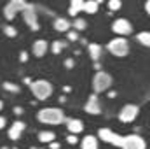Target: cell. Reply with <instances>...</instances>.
Wrapping results in <instances>:
<instances>
[{"label":"cell","instance_id":"27","mask_svg":"<svg viewBox=\"0 0 150 149\" xmlns=\"http://www.w3.org/2000/svg\"><path fill=\"white\" fill-rule=\"evenodd\" d=\"M12 126H14V128H18L19 132H25V130H26V125H25L23 121H14V125H12Z\"/></svg>","mask_w":150,"mask_h":149},{"label":"cell","instance_id":"5","mask_svg":"<svg viewBox=\"0 0 150 149\" xmlns=\"http://www.w3.org/2000/svg\"><path fill=\"white\" fill-rule=\"evenodd\" d=\"M120 149H147V142H145L143 137H140L136 133H131V135L124 137V142H122Z\"/></svg>","mask_w":150,"mask_h":149},{"label":"cell","instance_id":"17","mask_svg":"<svg viewBox=\"0 0 150 149\" xmlns=\"http://www.w3.org/2000/svg\"><path fill=\"white\" fill-rule=\"evenodd\" d=\"M87 49H89V56H91L94 62H98L100 56H101V46H100V44H89Z\"/></svg>","mask_w":150,"mask_h":149},{"label":"cell","instance_id":"2","mask_svg":"<svg viewBox=\"0 0 150 149\" xmlns=\"http://www.w3.org/2000/svg\"><path fill=\"white\" fill-rule=\"evenodd\" d=\"M32 93L35 95L37 100H47L51 95H52V84L45 79H38V81H33L32 82Z\"/></svg>","mask_w":150,"mask_h":149},{"label":"cell","instance_id":"36","mask_svg":"<svg viewBox=\"0 0 150 149\" xmlns=\"http://www.w3.org/2000/svg\"><path fill=\"white\" fill-rule=\"evenodd\" d=\"M145 11L149 12V16H150V0H149V2H147V4H145Z\"/></svg>","mask_w":150,"mask_h":149},{"label":"cell","instance_id":"10","mask_svg":"<svg viewBox=\"0 0 150 149\" xmlns=\"http://www.w3.org/2000/svg\"><path fill=\"white\" fill-rule=\"evenodd\" d=\"M23 16H25V23L32 28V30H38V19H37V12H35V7L32 4L26 5V9L23 11Z\"/></svg>","mask_w":150,"mask_h":149},{"label":"cell","instance_id":"21","mask_svg":"<svg viewBox=\"0 0 150 149\" xmlns=\"http://www.w3.org/2000/svg\"><path fill=\"white\" fill-rule=\"evenodd\" d=\"M63 47H67V42H63V40H56V42H52V53L54 54H59L61 51H63Z\"/></svg>","mask_w":150,"mask_h":149},{"label":"cell","instance_id":"30","mask_svg":"<svg viewBox=\"0 0 150 149\" xmlns=\"http://www.w3.org/2000/svg\"><path fill=\"white\" fill-rule=\"evenodd\" d=\"M68 40H72V42L79 40V35H77V32H68Z\"/></svg>","mask_w":150,"mask_h":149},{"label":"cell","instance_id":"14","mask_svg":"<svg viewBox=\"0 0 150 149\" xmlns=\"http://www.w3.org/2000/svg\"><path fill=\"white\" fill-rule=\"evenodd\" d=\"M67 128H68V132H70L72 135H77V133H80V132L84 130V125H82L80 119H70Z\"/></svg>","mask_w":150,"mask_h":149},{"label":"cell","instance_id":"28","mask_svg":"<svg viewBox=\"0 0 150 149\" xmlns=\"http://www.w3.org/2000/svg\"><path fill=\"white\" fill-rule=\"evenodd\" d=\"M67 140H68V144H72V146H74V144H77V142H79V139H77L75 135H72V133H70V135L67 137Z\"/></svg>","mask_w":150,"mask_h":149},{"label":"cell","instance_id":"8","mask_svg":"<svg viewBox=\"0 0 150 149\" xmlns=\"http://www.w3.org/2000/svg\"><path fill=\"white\" fill-rule=\"evenodd\" d=\"M26 2H23V0H12L11 4H7L5 5V9H4V16H5V19H14L16 18V14L19 12V11H25L26 9Z\"/></svg>","mask_w":150,"mask_h":149},{"label":"cell","instance_id":"20","mask_svg":"<svg viewBox=\"0 0 150 149\" xmlns=\"http://www.w3.org/2000/svg\"><path fill=\"white\" fill-rule=\"evenodd\" d=\"M136 40H138L140 44L150 47V32H140V34L136 35Z\"/></svg>","mask_w":150,"mask_h":149},{"label":"cell","instance_id":"11","mask_svg":"<svg viewBox=\"0 0 150 149\" xmlns=\"http://www.w3.org/2000/svg\"><path fill=\"white\" fill-rule=\"evenodd\" d=\"M84 111L89 112V114H100V112H101V109H100V104H98V97H96V93L89 97L87 104L84 105Z\"/></svg>","mask_w":150,"mask_h":149},{"label":"cell","instance_id":"19","mask_svg":"<svg viewBox=\"0 0 150 149\" xmlns=\"http://www.w3.org/2000/svg\"><path fill=\"white\" fill-rule=\"evenodd\" d=\"M84 9V2L82 0H74L72 2V5H70V9H68V14H72V16H75L79 11H82Z\"/></svg>","mask_w":150,"mask_h":149},{"label":"cell","instance_id":"18","mask_svg":"<svg viewBox=\"0 0 150 149\" xmlns=\"http://www.w3.org/2000/svg\"><path fill=\"white\" fill-rule=\"evenodd\" d=\"M98 7H100V4L96 0H87V2H84V9L82 11H86L87 14H96Z\"/></svg>","mask_w":150,"mask_h":149},{"label":"cell","instance_id":"40","mask_svg":"<svg viewBox=\"0 0 150 149\" xmlns=\"http://www.w3.org/2000/svg\"><path fill=\"white\" fill-rule=\"evenodd\" d=\"M14 149H16V148H14Z\"/></svg>","mask_w":150,"mask_h":149},{"label":"cell","instance_id":"7","mask_svg":"<svg viewBox=\"0 0 150 149\" xmlns=\"http://www.w3.org/2000/svg\"><path fill=\"white\" fill-rule=\"evenodd\" d=\"M98 137H100L101 140L108 142V144H113V146H117V148H122V142H124V137H122V135L115 133V132L108 130V128H101V130L98 132Z\"/></svg>","mask_w":150,"mask_h":149},{"label":"cell","instance_id":"15","mask_svg":"<svg viewBox=\"0 0 150 149\" xmlns=\"http://www.w3.org/2000/svg\"><path fill=\"white\" fill-rule=\"evenodd\" d=\"M54 28H56L58 32H68L70 21L65 19V18H56V19H54Z\"/></svg>","mask_w":150,"mask_h":149},{"label":"cell","instance_id":"24","mask_svg":"<svg viewBox=\"0 0 150 149\" xmlns=\"http://www.w3.org/2000/svg\"><path fill=\"white\" fill-rule=\"evenodd\" d=\"M86 27H87V23H86V19H82V18H77L74 21L75 30H86Z\"/></svg>","mask_w":150,"mask_h":149},{"label":"cell","instance_id":"13","mask_svg":"<svg viewBox=\"0 0 150 149\" xmlns=\"http://www.w3.org/2000/svg\"><path fill=\"white\" fill-rule=\"evenodd\" d=\"M82 149H98V139L94 135H86L80 142Z\"/></svg>","mask_w":150,"mask_h":149},{"label":"cell","instance_id":"23","mask_svg":"<svg viewBox=\"0 0 150 149\" xmlns=\"http://www.w3.org/2000/svg\"><path fill=\"white\" fill-rule=\"evenodd\" d=\"M21 133H23V132H19L18 128H14V126H11V130H9V139H11V140H19V137H21Z\"/></svg>","mask_w":150,"mask_h":149},{"label":"cell","instance_id":"31","mask_svg":"<svg viewBox=\"0 0 150 149\" xmlns=\"http://www.w3.org/2000/svg\"><path fill=\"white\" fill-rule=\"evenodd\" d=\"M19 60H21L23 63L28 62V53H26V51H21V53H19Z\"/></svg>","mask_w":150,"mask_h":149},{"label":"cell","instance_id":"3","mask_svg":"<svg viewBox=\"0 0 150 149\" xmlns=\"http://www.w3.org/2000/svg\"><path fill=\"white\" fill-rule=\"evenodd\" d=\"M107 47H108V51L112 53L113 56H117V58H124V56H127V53H129V42L124 37L112 39Z\"/></svg>","mask_w":150,"mask_h":149},{"label":"cell","instance_id":"32","mask_svg":"<svg viewBox=\"0 0 150 149\" xmlns=\"http://www.w3.org/2000/svg\"><path fill=\"white\" fill-rule=\"evenodd\" d=\"M5 123H7V119H5L4 116H0V130H2L4 126H5Z\"/></svg>","mask_w":150,"mask_h":149},{"label":"cell","instance_id":"33","mask_svg":"<svg viewBox=\"0 0 150 149\" xmlns=\"http://www.w3.org/2000/svg\"><path fill=\"white\" fill-rule=\"evenodd\" d=\"M14 114H16V116H21V114H23V109H21V107H14Z\"/></svg>","mask_w":150,"mask_h":149},{"label":"cell","instance_id":"29","mask_svg":"<svg viewBox=\"0 0 150 149\" xmlns=\"http://www.w3.org/2000/svg\"><path fill=\"white\" fill-rule=\"evenodd\" d=\"M74 65H75V62L72 58H67V60H65V67H67V69H74Z\"/></svg>","mask_w":150,"mask_h":149},{"label":"cell","instance_id":"4","mask_svg":"<svg viewBox=\"0 0 150 149\" xmlns=\"http://www.w3.org/2000/svg\"><path fill=\"white\" fill-rule=\"evenodd\" d=\"M110 86H112V75L107 74V72H103V70L96 72L94 79H93V90H94V93H96V95H98V93L107 91Z\"/></svg>","mask_w":150,"mask_h":149},{"label":"cell","instance_id":"6","mask_svg":"<svg viewBox=\"0 0 150 149\" xmlns=\"http://www.w3.org/2000/svg\"><path fill=\"white\" fill-rule=\"evenodd\" d=\"M138 112H140V107L134 105V104H126L120 112H119V119L122 123H133L136 117H138Z\"/></svg>","mask_w":150,"mask_h":149},{"label":"cell","instance_id":"22","mask_svg":"<svg viewBox=\"0 0 150 149\" xmlns=\"http://www.w3.org/2000/svg\"><path fill=\"white\" fill-rule=\"evenodd\" d=\"M2 86H4V90H5V91H11V93H18V91H19V86H18V84H14V82H9V81H5Z\"/></svg>","mask_w":150,"mask_h":149},{"label":"cell","instance_id":"1","mask_svg":"<svg viewBox=\"0 0 150 149\" xmlns=\"http://www.w3.org/2000/svg\"><path fill=\"white\" fill-rule=\"evenodd\" d=\"M37 119L44 125H59L65 121V112L59 107H45L38 111Z\"/></svg>","mask_w":150,"mask_h":149},{"label":"cell","instance_id":"35","mask_svg":"<svg viewBox=\"0 0 150 149\" xmlns=\"http://www.w3.org/2000/svg\"><path fill=\"white\" fill-rule=\"evenodd\" d=\"M32 82H33V81H32L30 77H25V84H28V86H32Z\"/></svg>","mask_w":150,"mask_h":149},{"label":"cell","instance_id":"39","mask_svg":"<svg viewBox=\"0 0 150 149\" xmlns=\"http://www.w3.org/2000/svg\"><path fill=\"white\" fill-rule=\"evenodd\" d=\"M32 149H38V148H32Z\"/></svg>","mask_w":150,"mask_h":149},{"label":"cell","instance_id":"25","mask_svg":"<svg viewBox=\"0 0 150 149\" xmlns=\"http://www.w3.org/2000/svg\"><path fill=\"white\" fill-rule=\"evenodd\" d=\"M4 34H5L7 37H16V35H18V30H16L14 27H11V25H5V27H4Z\"/></svg>","mask_w":150,"mask_h":149},{"label":"cell","instance_id":"16","mask_svg":"<svg viewBox=\"0 0 150 149\" xmlns=\"http://www.w3.org/2000/svg\"><path fill=\"white\" fill-rule=\"evenodd\" d=\"M54 139H56L54 132H49V130H42V132H38V140H40V142L51 144V142H54Z\"/></svg>","mask_w":150,"mask_h":149},{"label":"cell","instance_id":"34","mask_svg":"<svg viewBox=\"0 0 150 149\" xmlns=\"http://www.w3.org/2000/svg\"><path fill=\"white\" fill-rule=\"evenodd\" d=\"M49 148H51V149H59V142H51V144H49Z\"/></svg>","mask_w":150,"mask_h":149},{"label":"cell","instance_id":"37","mask_svg":"<svg viewBox=\"0 0 150 149\" xmlns=\"http://www.w3.org/2000/svg\"><path fill=\"white\" fill-rule=\"evenodd\" d=\"M115 95H117L115 91H108V97H110V98H115Z\"/></svg>","mask_w":150,"mask_h":149},{"label":"cell","instance_id":"26","mask_svg":"<svg viewBox=\"0 0 150 149\" xmlns=\"http://www.w3.org/2000/svg\"><path fill=\"white\" fill-rule=\"evenodd\" d=\"M120 7H122V2L120 0H110L108 2V9L110 11H119Z\"/></svg>","mask_w":150,"mask_h":149},{"label":"cell","instance_id":"38","mask_svg":"<svg viewBox=\"0 0 150 149\" xmlns=\"http://www.w3.org/2000/svg\"><path fill=\"white\" fill-rule=\"evenodd\" d=\"M2 107H4V104H2V100H0V111H2Z\"/></svg>","mask_w":150,"mask_h":149},{"label":"cell","instance_id":"12","mask_svg":"<svg viewBox=\"0 0 150 149\" xmlns=\"http://www.w3.org/2000/svg\"><path fill=\"white\" fill-rule=\"evenodd\" d=\"M32 51H33V54H35L37 58H42V56L47 53V40H44V39H38V40H35V42H33Z\"/></svg>","mask_w":150,"mask_h":149},{"label":"cell","instance_id":"9","mask_svg":"<svg viewBox=\"0 0 150 149\" xmlns=\"http://www.w3.org/2000/svg\"><path fill=\"white\" fill-rule=\"evenodd\" d=\"M112 30L117 34V35L124 37V35H129V34L133 32V25H131L126 18H119V19H115V21H113Z\"/></svg>","mask_w":150,"mask_h":149}]
</instances>
